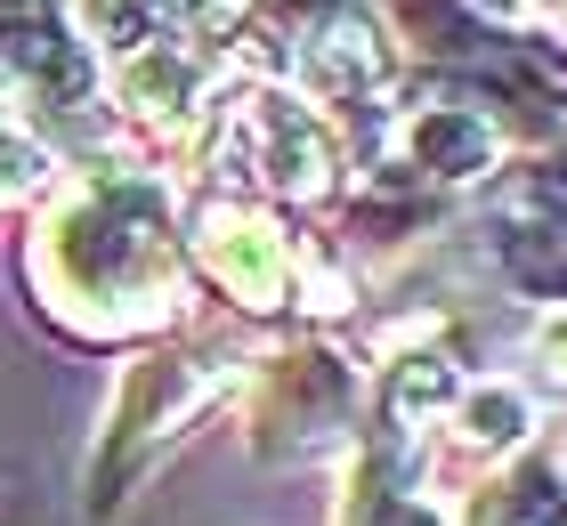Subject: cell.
I'll return each mask as SVG.
<instances>
[{
	"label": "cell",
	"mask_w": 567,
	"mask_h": 526,
	"mask_svg": "<svg viewBox=\"0 0 567 526\" xmlns=\"http://www.w3.org/2000/svg\"><path fill=\"white\" fill-rule=\"evenodd\" d=\"M544 349H551V364H559V373H567V316H559V324L544 332Z\"/></svg>",
	"instance_id": "ba28073f"
},
{
	"label": "cell",
	"mask_w": 567,
	"mask_h": 526,
	"mask_svg": "<svg viewBox=\"0 0 567 526\" xmlns=\"http://www.w3.org/2000/svg\"><path fill=\"white\" fill-rule=\"evenodd\" d=\"M462 421H471V437H478V445H511V437L527 430V405L511 398V389H478V398L462 405Z\"/></svg>",
	"instance_id": "5b68a950"
},
{
	"label": "cell",
	"mask_w": 567,
	"mask_h": 526,
	"mask_svg": "<svg viewBox=\"0 0 567 526\" xmlns=\"http://www.w3.org/2000/svg\"><path fill=\"white\" fill-rule=\"evenodd\" d=\"M178 9H187V17H203V24H219L227 9H236V0H178Z\"/></svg>",
	"instance_id": "52a82bcc"
},
{
	"label": "cell",
	"mask_w": 567,
	"mask_h": 526,
	"mask_svg": "<svg viewBox=\"0 0 567 526\" xmlns=\"http://www.w3.org/2000/svg\"><path fill=\"white\" fill-rule=\"evenodd\" d=\"M203 259H212V276L236 292L244 308H276L284 300V276H292V251H284V235L260 219V210H203Z\"/></svg>",
	"instance_id": "3957f363"
},
{
	"label": "cell",
	"mask_w": 567,
	"mask_h": 526,
	"mask_svg": "<svg viewBox=\"0 0 567 526\" xmlns=\"http://www.w3.org/2000/svg\"><path fill=\"white\" fill-rule=\"evenodd\" d=\"M454 398V373L437 357H405V373H398V405L405 413H430V405H446Z\"/></svg>",
	"instance_id": "8992f818"
},
{
	"label": "cell",
	"mask_w": 567,
	"mask_h": 526,
	"mask_svg": "<svg viewBox=\"0 0 567 526\" xmlns=\"http://www.w3.org/2000/svg\"><path fill=\"white\" fill-rule=\"evenodd\" d=\"M236 163L251 178H268V187H284V195H317L324 171H332V146L292 97H251L244 130H236Z\"/></svg>",
	"instance_id": "7a4b0ae2"
},
{
	"label": "cell",
	"mask_w": 567,
	"mask_h": 526,
	"mask_svg": "<svg viewBox=\"0 0 567 526\" xmlns=\"http://www.w3.org/2000/svg\"><path fill=\"white\" fill-rule=\"evenodd\" d=\"M414 163L437 171V178H471L495 163V138H486L478 114H462V105H437V114L414 122Z\"/></svg>",
	"instance_id": "277c9868"
},
{
	"label": "cell",
	"mask_w": 567,
	"mask_h": 526,
	"mask_svg": "<svg viewBox=\"0 0 567 526\" xmlns=\"http://www.w3.org/2000/svg\"><path fill=\"white\" fill-rule=\"evenodd\" d=\"M49 276L65 300H106L97 324H138L171 308V244H163V195L138 178H90L49 227Z\"/></svg>",
	"instance_id": "6da1fadb"
}]
</instances>
